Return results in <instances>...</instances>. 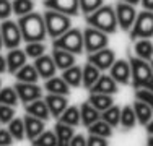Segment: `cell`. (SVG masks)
I'll use <instances>...</instances> for the list:
<instances>
[{"instance_id":"cell-1","label":"cell","mask_w":153,"mask_h":146,"mask_svg":"<svg viewBox=\"0 0 153 146\" xmlns=\"http://www.w3.org/2000/svg\"><path fill=\"white\" fill-rule=\"evenodd\" d=\"M18 26H20L23 41H26V42H42L47 36L44 16L41 13L31 12L28 15L20 16Z\"/></svg>"},{"instance_id":"cell-2","label":"cell","mask_w":153,"mask_h":146,"mask_svg":"<svg viewBox=\"0 0 153 146\" xmlns=\"http://www.w3.org/2000/svg\"><path fill=\"white\" fill-rule=\"evenodd\" d=\"M86 24L100 29L106 34H114L117 31V18H116L114 7L101 5L93 13L86 15Z\"/></svg>"},{"instance_id":"cell-3","label":"cell","mask_w":153,"mask_h":146,"mask_svg":"<svg viewBox=\"0 0 153 146\" xmlns=\"http://www.w3.org/2000/svg\"><path fill=\"white\" fill-rule=\"evenodd\" d=\"M44 16V23H46V29H47V36H51L52 39L62 36L65 31H68L72 26V21L68 15H64L56 10H46Z\"/></svg>"},{"instance_id":"cell-4","label":"cell","mask_w":153,"mask_h":146,"mask_svg":"<svg viewBox=\"0 0 153 146\" xmlns=\"http://www.w3.org/2000/svg\"><path fill=\"white\" fill-rule=\"evenodd\" d=\"M56 49H64L68 50L72 54H82L85 50V46H83V31L75 28H70L68 31H65L62 36L54 39L52 44Z\"/></svg>"},{"instance_id":"cell-5","label":"cell","mask_w":153,"mask_h":146,"mask_svg":"<svg viewBox=\"0 0 153 146\" xmlns=\"http://www.w3.org/2000/svg\"><path fill=\"white\" fill-rule=\"evenodd\" d=\"M130 72H132V86L135 89L145 88L148 81L153 78V68L147 63V60L138 57H130Z\"/></svg>"},{"instance_id":"cell-6","label":"cell","mask_w":153,"mask_h":146,"mask_svg":"<svg viewBox=\"0 0 153 146\" xmlns=\"http://www.w3.org/2000/svg\"><path fill=\"white\" fill-rule=\"evenodd\" d=\"M153 36V12H140L135 18L132 29H130V39H148Z\"/></svg>"},{"instance_id":"cell-7","label":"cell","mask_w":153,"mask_h":146,"mask_svg":"<svg viewBox=\"0 0 153 146\" xmlns=\"http://www.w3.org/2000/svg\"><path fill=\"white\" fill-rule=\"evenodd\" d=\"M109 38L106 32L100 31V29L88 26L83 31V46H85V50L88 54H93L96 50H101L104 47H108Z\"/></svg>"},{"instance_id":"cell-8","label":"cell","mask_w":153,"mask_h":146,"mask_svg":"<svg viewBox=\"0 0 153 146\" xmlns=\"http://www.w3.org/2000/svg\"><path fill=\"white\" fill-rule=\"evenodd\" d=\"M0 32H2V39H3V46L7 49H16L18 46L23 41V36H21L20 26L18 23L12 20H3L0 24Z\"/></svg>"},{"instance_id":"cell-9","label":"cell","mask_w":153,"mask_h":146,"mask_svg":"<svg viewBox=\"0 0 153 146\" xmlns=\"http://www.w3.org/2000/svg\"><path fill=\"white\" fill-rule=\"evenodd\" d=\"M114 10H116V18H117V26L121 28L122 31H130L134 26V23H135V18H137L135 7L119 0V2L116 3Z\"/></svg>"},{"instance_id":"cell-10","label":"cell","mask_w":153,"mask_h":146,"mask_svg":"<svg viewBox=\"0 0 153 146\" xmlns=\"http://www.w3.org/2000/svg\"><path fill=\"white\" fill-rule=\"evenodd\" d=\"M88 62L93 63L96 68H100L101 72L109 70V68L112 67V63L116 62L114 50L104 47V49H101V50H96V52H93V54H88Z\"/></svg>"},{"instance_id":"cell-11","label":"cell","mask_w":153,"mask_h":146,"mask_svg":"<svg viewBox=\"0 0 153 146\" xmlns=\"http://www.w3.org/2000/svg\"><path fill=\"white\" fill-rule=\"evenodd\" d=\"M44 7L47 10H56L68 16H76L80 13L78 0H44Z\"/></svg>"},{"instance_id":"cell-12","label":"cell","mask_w":153,"mask_h":146,"mask_svg":"<svg viewBox=\"0 0 153 146\" xmlns=\"http://www.w3.org/2000/svg\"><path fill=\"white\" fill-rule=\"evenodd\" d=\"M15 91L20 97V101H23L25 104L33 102L36 99H41V88L36 86V83H21L18 81L15 85Z\"/></svg>"},{"instance_id":"cell-13","label":"cell","mask_w":153,"mask_h":146,"mask_svg":"<svg viewBox=\"0 0 153 146\" xmlns=\"http://www.w3.org/2000/svg\"><path fill=\"white\" fill-rule=\"evenodd\" d=\"M111 70V76L114 78L116 83H121V85H129L130 78H132V72H130V63L126 60H116L112 63Z\"/></svg>"},{"instance_id":"cell-14","label":"cell","mask_w":153,"mask_h":146,"mask_svg":"<svg viewBox=\"0 0 153 146\" xmlns=\"http://www.w3.org/2000/svg\"><path fill=\"white\" fill-rule=\"evenodd\" d=\"M117 83L114 81L111 75H101L98 81L90 88V93H98V94H116L117 93Z\"/></svg>"},{"instance_id":"cell-15","label":"cell","mask_w":153,"mask_h":146,"mask_svg":"<svg viewBox=\"0 0 153 146\" xmlns=\"http://www.w3.org/2000/svg\"><path fill=\"white\" fill-rule=\"evenodd\" d=\"M34 67L39 73V78H44V80L52 78L57 70L56 63H54V58L49 55H41L38 58H34Z\"/></svg>"},{"instance_id":"cell-16","label":"cell","mask_w":153,"mask_h":146,"mask_svg":"<svg viewBox=\"0 0 153 146\" xmlns=\"http://www.w3.org/2000/svg\"><path fill=\"white\" fill-rule=\"evenodd\" d=\"M26 52L21 49H10L8 55H7V72H10L13 75V73H16L20 70L23 65H26Z\"/></svg>"},{"instance_id":"cell-17","label":"cell","mask_w":153,"mask_h":146,"mask_svg":"<svg viewBox=\"0 0 153 146\" xmlns=\"http://www.w3.org/2000/svg\"><path fill=\"white\" fill-rule=\"evenodd\" d=\"M46 104H47V107H49V112H51V115L52 117H57L59 119L60 114L67 109V104H68V101H67V96H60V94H47L46 96Z\"/></svg>"},{"instance_id":"cell-18","label":"cell","mask_w":153,"mask_h":146,"mask_svg":"<svg viewBox=\"0 0 153 146\" xmlns=\"http://www.w3.org/2000/svg\"><path fill=\"white\" fill-rule=\"evenodd\" d=\"M25 122V130H26V136L33 141L34 138H38L39 135L44 131V120L38 119V117H33L28 114L23 119Z\"/></svg>"},{"instance_id":"cell-19","label":"cell","mask_w":153,"mask_h":146,"mask_svg":"<svg viewBox=\"0 0 153 146\" xmlns=\"http://www.w3.org/2000/svg\"><path fill=\"white\" fill-rule=\"evenodd\" d=\"M52 58H54L56 67L60 68V70H67V68L75 65V54L68 52V50H64V49H56L54 47Z\"/></svg>"},{"instance_id":"cell-20","label":"cell","mask_w":153,"mask_h":146,"mask_svg":"<svg viewBox=\"0 0 153 146\" xmlns=\"http://www.w3.org/2000/svg\"><path fill=\"white\" fill-rule=\"evenodd\" d=\"M25 111H26L30 115L38 117V119L44 120V122L51 117V112H49V107H47L46 101H41V99H36L33 102L25 104Z\"/></svg>"},{"instance_id":"cell-21","label":"cell","mask_w":153,"mask_h":146,"mask_svg":"<svg viewBox=\"0 0 153 146\" xmlns=\"http://www.w3.org/2000/svg\"><path fill=\"white\" fill-rule=\"evenodd\" d=\"M44 88L51 94H60V96H68V94H70V89H68L70 86L65 83V80L62 78V76L60 78L59 76H52V78L46 80Z\"/></svg>"},{"instance_id":"cell-22","label":"cell","mask_w":153,"mask_h":146,"mask_svg":"<svg viewBox=\"0 0 153 146\" xmlns=\"http://www.w3.org/2000/svg\"><path fill=\"white\" fill-rule=\"evenodd\" d=\"M80 117H82V123L85 127H90L93 125L94 122H98V120L101 119V114L100 111H98L96 107H93L90 102H83L82 105H80Z\"/></svg>"},{"instance_id":"cell-23","label":"cell","mask_w":153,"mask_h":146,"mask_svg":"<svg viewBox=\"0 0 153 146\" xmlns=\"http://www.w3.org/2000/svg\"><path fill=\"white\" fill-rule=\"evenodd\" d=\"M100 76H101V70L88 62V63L82 68V85L85 86L86 89H90V88L98 81Z\"/></svg>"},{"instance_id":"cell-24","label":"cell","mask_w":153,"mask_h":146,"mask_svg":"<svg viewBox=\"0 0 153 146\" xmlns=\"http://www.w3.org/2000/svg\"><path fill=\"white\" fill-rule=\"evenodd\" d=\"M134 112H135L137 120H138L140 125H147L152 120V115H153V109L147 104V102L138 101V99H137V102H134Z\"/></svg>"},{"instance_id":"cell-25","label":"cell","mask_w":153,"mask_h":146,"mask_svg":"<svg viewBox=\"0 0 153 146\" xmlns=\"http://www.w3.org/2000/svg\"><path fill=\"white\" fill-rule=\"evenodd\" d=\"M88 102L96 107L100 112L106 111L111 105H114V101H112V96L111 94H98V93H90V97H88Z\"/></svg>"},{"instance_id":"cell-26","label":"cell","mask_w":153,"mask_h":146,"mask_svg":"<svg viewBox=\"0 0 153 146\" xmlns=\"http://www.w3.org/2000/svg\"><path fill=\"white\" fill-rule=\"evenodd\" d=\"M15 76L18 81H21V83H36L39 80V73L34 65H23L15 73Z\"/></svg>"},{"instance_id":"cell-27","label":"cell","mask_w":153,"mask_h":146,"mask_svg":"<svg viewBox=\"0 0 153 146\" xmlns=\"http://www.w3.org/2000/svg\"><path fill=\"white\" fill-rule=\"evenodd\" d=\"M59 122L67 123L70 127H76L80 122H82V117H80V109L75 107V105H70L67 107L59 117Z\"/></svg>"},{"instance_id":"cell-28","label":"cell","mask_w":153,"mask_h":146,"mask_svg":"<svg viewBox=\"0 0 153 146\" xmlns=\"http://www.w3.org/2000/svg\"><path fill=\"white\" fill-rule=\"evenodd\" d=\"M135 54L138 58L143 60H152L153 58V44L150 39H138L135 42Z\"/></svg>"},{"instance_id":"cell-29","label":"cell","mask_w":153,"mask_h":146,"mask_svg":"<svg viewBox=\"0 0 153 146\" xmlns=\"http://www.w3.org/2000/svg\"><path fill=\"white\" fill-rule=\"evenodd\" d=\"M90 135H96V136H103V138H111L112 136V127L108 122H104L103 119H100L98 122H94L93 125L88 127Z\"/></svg>"},{"instance_id":"cell-30","label":"cell","mask_w":153,"mask_h":146,"mask_svg":"<svg viewBox=\"0 0 153 146\" xmlns=\"http://www.w3.org/2000/svg\"><path fill=\"white\" fill-rule=\"evenodd\" d=\"M62 78L65 80V83H67L68 86H74V88L80 86V85H82V68L76 67V65H74V67L64 70Z\"/></svg>"},{"instance_id":"cell-31","label":"cell","mask_w":153,"mask_h":146,"mask_svg":"<svg viewBox=\"0 0 153 146\" xmlns=\"http://www.w3.org/2000/svg\"><path fill=\"white\" fill-rule=\"evenodd\" d=\"M135 122H137V115H135V112H134V107H130V105L122 107L121 109V125H122V128L124 130L134 128Z\"/></svg>"},{"instance_id":"cell-32","label":"cell","mask_w":153,"mask_h":146,"mask_svg":"<svg viewBox=\"0 0 153 146\" xmlns=\"http://www.w3.org/2000/svg\"><path fill=\"white\" fill-rule=\"evenodd\" d=\"M101 119L108 122L111 127H117L121 123V109L117 105H111L109 109L101 112Z\"/></svg>"},{"instance_id":"cell-33","label":"cell","mask_w":153,"mask_h":146,"mask_svg":"<svg viewBox=\"0 0 153 146\" xmlns=\"http://www.w3.org/2000/svg\"><path fill=\"white\" fill-rule=\"evenodd\" d=\"M8 131H10V135L13 136V140H16V141L23 140L25 135H26L23 119H13L12 122L8 123Z\"/></svg>"},{"instance_id":"cell-34","label":"cell","mask_w":153,"mask_h":146,"mask_svg":"<svg viewBox=\"0 0 153 146\" xmlns=\"http://www.w3.org/2000/svg\"><path fill=\"white\" fill-rule=\"evenodd\" d=\"M59 140H57L56 131H42L38 138L33 140V146H57Z\"/></svg>"},{"instance_id":"cell-35","label":"cell","mask_w":153,"mask_h":146,"mask_svg":"<svg viewBox=\"0 0 153 146\" xmlns=\"http://www.w3.org/2000/svg\"><path fill=\"white\" fill-rule=\"evenodd\" d=\"M12 7H13V13L18 15V16H23V15H28L34 10V2L33 0H13Z\"/></svg>"},{"instance_id":"cell-36","label":"cell","mask_w":153,"mask_h":146,"mask_svg":"<svg viewBox=\"0 0 153 146\" xmlns=\"http://www.w3.org/2000/svg\"><path fill=\"white\" fill-rule=\"evenodd\" d=\"M56 135H57V140H59V141H64V143H70V140L74 138L75 131H74V127L67 125V123L59 122V123L56 125Z\"/></svg>"},{"instance_id":"cell-37","label":"cell","mask_w":153,"mask_h":146,"mask_svg":"<svg viewBox=\"0 0 153 146\" xmlns=\"http://www.w3.org/2000/svg\"><path fill=\"white\" fill-rule=\"evenodd\" d=\"M18 94L15 91V88H3L0 89V104H7V105H12L15 107L18 104Z\"/></svg>"},{"instance_id":"cell-38","label":"cell","mask_w":153,"mask_h":146,"mask_svg":"<svg viewBox=\"0 0 153 146\" xmlns=\"http://www.w3.org/2000/svg\"><path fill=\"white\" fill-rule=\"evenodd\" d=\"M78 3H80V12L85 16L93 13L94 10H98L101 5H104L103 0H78Z\"/></svg>"},{"instance_id":"cell-39","label":"cell","mask_w":153,"mask_h":146,"mask_svg":"<svg viewBox=\"0 0 153 146\" xmlns=\"http://www.w3.org/2000/svg\"><path fill=\"white\" fill-rule=\"evenodd\" d=\"M44 50H46V46H44L42 42H28L25 52H26L28 57L38 58V57L44 55Z\"/></svg>"},{"instance_id":"cell-40","label":"cell","mask_w":153,"mask_h":146,"mask_svg":"<svg viewBox=\"0 0 153 146\" xmlns=\"http://www.w3.org/2000/svg\"><path fill=\"white\" fill-rule=\"evenodd\" d=\"M15 107L7 104H0V123H10L15 119Z\"/></svg>"},{"instance_id":"cell-41","label":"cell","mask_w":153,"mask_h":146,"mask_svg":"<svg viewBox=\"0 0 153 146\" xmlns=\"http://www.w3.org/2000/svg\"><path fill=\"white\" fill-rule=\"evenodd\" d=\"M135 97L138 101L147 102V104L153 109V91H148V89H145V88H140V89L135 91Z\"/></svg>"},{"instance_id":"cell-42","label":"cell","mask_w":153,"mask_h":146,"mask_svg":"<svg viewBox=\"0 0 153 146\" xmlns=\"http://www.w3.org/2000/svg\"><path fill=\"white\" fill-rule=\"evenodd\" d=\"M12 13H13L12 2L10 0H0V21L8 20Z\"/></svg>"},{"instance_id":"cell-43","label":"cell","mask_w":153,"mask_h":146,"mask_svg":"<svg viewBox=\"0 0 153 146\" xmlns=\"http://www.w3.org/2000/svg\"><path fill=\"white\" fill-rule=\"evenodd\" d=\"M108 138L96 136V135H90V138L86 140V146H108Z\"/></svg>"},{"instance_id":"cell-44","label":"cell","mask_w":153,"mask_h":146,"mask_svg":"<svg viewBox=\"0 0 153 146\" xmlns=\"http://www.w3.org/2000/svg\"><path fill=\"white\" fill-rule=\"evenodd\" d=\"M12 143H13V136L10 135V131L0 128V146H10Z\"/></svg>"},{"instance_id":"cell-45","label":"cell","mask_w":153,"mask_h":146,"mask_svg":"<svg viewBox=\"0 0 153 146\" xmlns=\"http://www.w3.org/2000/svg\"><path fill=\"white\" fill-rule=\"evenodd\" d=\"M70 146H86V138L83 135H74V138L70 140Z\"/></svg>"},{"instance_id":"cell-46","label":"cell","mask_w":153,"mask_h":146,"mask_svg":"<svg viewBox=\"0 0 153 146\" xmlns=\"http://www.w3.org/2000/svg\"><path fill=\"white\" fill-rule=\"evenodd\" d=\"M142 7H143L145 10H148V12H153V0H140Z\"/></svg>"},{"instance_id":"cell-47","label":"cell","mask_w":153,"mask_h":146,"mask_svg":"<svg viewBox=\"0 0 153 146\" xmlns=\"http://www.w3.org/2000/svg\"><path fill=\"white\" fill-rule=\"evenodd\" d=\"M7 72V58L0 55V73Z\"/></svg>"},{"instance_id":"cell-48","label":"cell","mask_w":153,"mask_h":146,"mask_svg":"<svg viewBox=\"0 0 153 146\" xmlns=\"http://www.w3.org/2000/svg\"><path fill=\"white\" fill-rule=\"evenodd\" d=\"M147 131H148V135H153V120H150L147 123Z\"/></svg>"},{"instance_id":"cell-49","label":"cell","mask_w":153,"mask_h":146,"mask_svg":"<svg viewBox=\"0 0 153 146\" xmlns=\"http://www.w3.org/2000/svg\"><path fill=\"white\" fill-rule=\"evenodd\" d=\"M121 2H126V3H130V5H138V3H140V0H121Z\"/></svg>"},{"instance_id":"cell-50","label":"cell","mask_w":153,"mask_h":146,"mask_svg":"<svg viewBox=\"0 0 153 146\" xmlns=\"http://www.w3.org/2000/svg\"><path fill=\"white\" fill-rule=\"evenodd\" d=\"M145 89H148V91H153V78L150 80V81L145 85Z\"/></svg>"},{"instance_id":"cell-51","label":"cell","mask_w":153,"mask_h":146,"mask_svg":"<svg viewBox=\"0 0 153 146\" xmlns=\"http://www.w3.org/2000/svg\"><path fill=\"white\" fill-rule=\"evenodd\" d=\"M147 146H153V135H150L147 140Z\"/></svg>"},{"instance_id":"cell-52","label":"cell","mask_w":153,"mask_h":146,"mask_svg":"<svg viewBox=\"0 0 153 146\" xmlns=\"http://www.w3.org/2000/svg\"><path fill=\"white\" fill-rule=\"evenodd\" d=\"M57 146H70V143H64V141H59Z\"/></svg>"},{"instance_id":"cell-53","label":"cell","mask_w":153,"mask_h":146,"mask_svg":"<svg viewBox=\"0 0 153 146\" xmlns=\"http://www.w3.org/2000/svg\"><path fill=\"white\" fill-rule=\"evenodd\" d=\"M3 47V39H2V32H0V49Z\"/></svg>"},{"instance_id":"cell-54","label":"cell","mask_w":153,"mask_h":146,"mask_svg":"<svg viewBox=\"0 0 153 146\" xmlns=\"http://www.w3.org/2000/svg\"><path fill=\"white\" fill-rule=\"evenodd\" d=\"M152 68H153V62H152Z\"/></svg>"},{"instance_id":"cell-55","label":"cell","mask_w":153,"mask_h":146,"mask_svg":"<svg viewBox=\"0 0 153 146\" xmlns=\"http://www.w3.org/2000/svg\"><path fill=\"white\" fill-rule=\"evenodd\" d=\"M0 85H2V81H0Z\"/></svg>"}]
</instances>
